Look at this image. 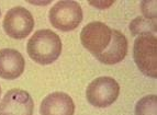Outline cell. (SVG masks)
Wrapping results in <instances>:
<instances>
[{
	"label": "cell",
	"mask_w": 157,
	"mask_h": 115,
	"mask_svg": "<svg viewBox=\"0 0 157 115\" xmlns=\"http://www.w3.org/2000/svg\"><path fill=\"white\" fill-rule=\"evenodd\" d=\"M133 58L136 66L151 78L157 76V39L152 33H144L136 37L133 45Z\"/></svg>",
	"instance_id": "obj_2"
},
{
	"label": "cell",
	"mask_w": 157,
	"mask_h": 115,
	"mask_svg": "<svg viewBox=\"0 0 157 115\" xmlns=\"http://www.w3.org/2000/svg\"><path fill=\"white\" fill-rule=\"evenodd\" d=\"M112 30L102 22H90L84 26L80 33L81 44L94 57L102 54L111 42Z\"/></svg>",
	"instance_id": "obj_5"
},
{
	"label": "cell",
	"mask_w": 157,
	"mask_h": 115,
	"mask_svg": "<svg viewBox=\"0 0 157 115\" xmlns=\"http://www.w3.org/2000/svg\"><path fill=\"white\" fill-rule=\"evenodd\" d=\"M75 104L67 93L54 92L48 94L40 106L41 115H74Z\"/></svg>",
	"instance_id": "obj_9"
},
{
	"label": "cell",
	"mask_w": 157,
	"mask_h": 115,
	"mask_svg": "<svg viewBox=\"0 0 157 115\" xmlns=\"http://www.w3.org/2000/svg\"><path fill=\"white\" fill-rule=\"evenodd\" d=\"M48 18L55 29L64 32L71 31L82 21V10L76 1H58L51 8Z\"/></svg>",
	"instance_id": "obj_3"
},
{
	"label": "cell",
	"mask_w": 157,
	"mask_h": 115,
	"mask_svg": "<svg viewBox=\"0 0 157 115\" xmlns=\"http://www.w3.org/2000/svg\"><path fill=\"white\" fill-rule=\"evenodd\" d=\"M130 31L133 35H141L144 33L156 32V22L155 20H148L142 17L134 19L130 24Z\"/></svg>",
	"instance_id": "obj_12"
},
{
	"label": "cell",
	"mask_w": 157,
	"mask_h": 115,
	"mask_svg": "<svg viewBox=\"0 0 157 115\" xmlns=\"http://www.w3.org/2000/svg\"><path fill=\"white\" fill-rule=\"evenodd\" d=\"M30 58L40 65L54 63L62 53V41L52 30H39L26 44Z\"/></svg>",
	"instance_id": "obj_1"
},
{
	"label": "cell",
	"mask_w": 157,
	"mask_h": 115,
	"mask_svg": "<svg viewBox=\"0 0 157 115\" xmlns=\"http://www.w3.org/2000/svg\"><path fill=\"white\" fill-rule=\"evenodd\" d=\"M0 16H1V10H0Z\"/></svg>",
	"instance_id": "obj_15"
},
{
	"label": "cell",
	"mask_w": 157,
	"mask_h": 115,
	"mask_svg": "<svg viewBox=\"0 0 157 115\" xmlns=\"http://www.w3.org/2000/svg\"><path fill=\"white\" fill-rule=\"evenodd\" d=\"M135 115H157V97L146 95L142 98L135 106Z\"/></svg>",
	"instance_id": "obj_11"
},
{
	"label": "cell",
	"mask_w": 157,
	"mask_h": 115,
	"mask_svg": "<svg viewBox=\"0 0 157 115\" xmlns=\"http://www.w3.org/2000/svg\"><path fill=\"white\" fill-rule=\"evenodd\" d=\"M0 95H1V88H0Z\"/></svg>",
	"instance_id": "obj_14"
},
{
	"label": "cell",
	"mask_w": 157,
	"mask_h": 115,
	"mask_svg": "<svg viewBox=\"0 0 157 115\" xmlns=\"http://www.w3.org/2000/svg\"><path fill=\"white\" fill-rule=\"evenodd\" d=\"M3 30L12 39H25L33 30L34 19L31 12L23 7H14L6 13Z\"/></svg>",
	"instance_id": "obj_6"
},
{
	"label": "cell",
	"mask_w": 157,
	"mask_h": 115,
	"mask_svg": "<svg viewBox=\"0 0 157 115\" xmlns=\"http://www.w3.org/2000/svg\"><path fill=\"white\" fill-rule=\"evenodd\" d=\"M120 93V86L111 77H99L94 79L87 87L86 97L92 106L103 107L110 106L115 102Z\"/></svg>",
	"instance_id": "obj_4"
},
{
	"label": "cell",
	"mask_w": 157,
	"mask_h": 115,
	"mask_svg": "<svg viewBox=\"0 0 157 115\" xmlns=\"http://www.w3.org/2000/svg\"><path fill=\"white\" fill-rule=\"evenodd\" d=\"M128 54V39L120 31L112 30L111 42L105 52L98 55L97 59L105 65H114L124 59Z\"/></svg>",
	"instance_id": "obj_10"
},
{
	"label": "cell",
	"mask_w": 157,
	"mask_h": 115,
	"mask_svg": "<svg viewBox=\"0 0 157 115\" xmlns=\"http://www.w3.org/2000/svg\"><path fill=\"white\" fill-rule=\"evenodd\" d=\"M23 56L13 48L0 50V77L7 80H14L21 76L24 70Z\"/></svg>",
	"instance_id": "obj_8"
},
{
	"label": "cell",
	"mask_w": 157,
	"mask_h": 115,
	"mask_svg": "<svg viewBox=\"0 0 157 115\" xmlns=\"http://www.w3.org/2000/svg\"><path fill=\"white\" fill-rule=\"evenodd\" d=\"M90 3H91L92 6H96V7H98V8H100V9H105V8H107V7H109V6L112 5V1H109V2H94V1H91Z\"/></svg>",
	"instance_id": "obj_13"
},
{
	"label": "cell",
	"mask_w": 157,
	"mask_h": 115,
	"mask_svg": "<svg viewBox=\"0 0 157 115\" xmlns=\"http://www.w3.org/2000/svg\"><path fill=\"white\" fill-rule=\"evenodd\" d=\"M33 109L31 95L21 89H11L0 102V115H32Z\"/></svg>",
	"instance_id": "obj_7"
}]
</instances>
